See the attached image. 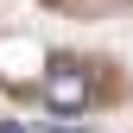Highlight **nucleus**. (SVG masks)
Segmentation results:
<instances>
[{
    "label": "nucleus",
    "instance_id": "nucleus-1",
    "mask_svg": "<svg viewBox=\"0 0 133 133\" xmlns=\"http://www.w3.org/2000/svg\"><path fill=\"white\" fill-rule=\"evenodd\" d=\"M44 102H51L57 114H82V108L95 102V70L76 63V57H57L51 76H44Z\"/></svg>",
    "mask_w": 133,
    "mask_h": 133
},
{
    "label": "nucleus",
    "instance_id": "nucleus-2",
    "mask_svg": "<svg viewBox=\"0 0 133 133\" xmlns=\"http://www.w3.org/2000/svg\"><path fill=\"white\" fill-rule=\"evenodd\" d=\"M44 133H82V127H57V121H51V127H44Z\"/></svg>",
    "mask_w": 133,
    "mask_h": 133
},
{
    "label": "nucleus",
    "instance_id": "nucleus-3",
    "mask_svg": "<svg viewBox=\"0 0 133 133\" xmlns=\"http://www.w3.org/2000/svg\"><path fill=\"white\" fill-rule=\"evenodd\" d=\"M0 133H25V127H13V121H0Z\"/></svg>",
    "mask_w": 133,
    "mask_h": 133
}]
</instances>
